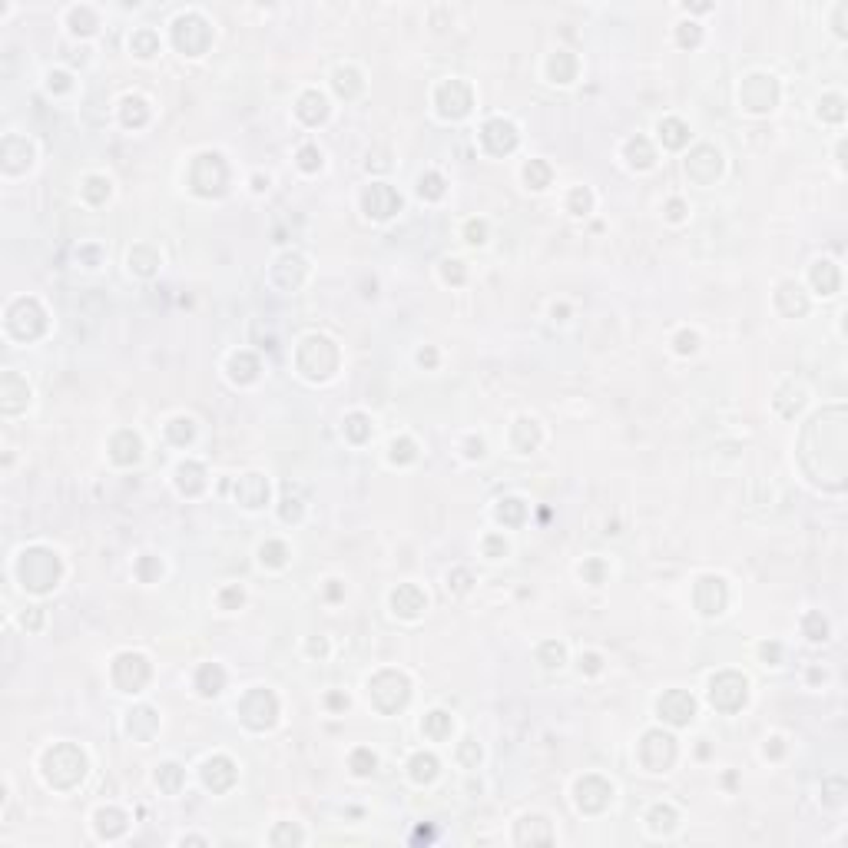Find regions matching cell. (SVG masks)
Wrapping results in <instances>:
<instances>
[{
	"mask_svg": "<svg viewBox=\"0 0 848 848\" xmlns=\"http://www.w3.org/2000/svg\"><path fill=\"white\" fill-rule=\"evenodd\" d=\"M43 553H47V550H30V553H23V560H20V580H23V587H30V590H50L53 583H57V577H60L57 557L50 553L47 563L40 567Z\"/></svg>",
	"mask_w": 848,
	"mask_h": 848,
	"instance_id": "cell-1",
	"label": "cell"
},
{
	"mask_svg": "<svg viewBox=\"0 0 848 848\" xmlns=\"http://www.w3.org/2000/svg\"><path fill=\"white\" fill-rule=\"evenodd\" d=\"M173 37H176V47L183 50V53H189V57H199L206 47H209V23H206L199 14H186V17H179L173 23Z\"/></svg>",
	"mask_w": 848,
	"mask_h": 848,
	"instance_id": "cell-2",
	"label": "cell"
},
{
	"mask_svg": "<svg viewBox=\"0 0 848 848\" xmlns=\"http://www.w3.org/2000/svg\"><path fill=\"white\" fill-rule=\"evenodd\" d=\"M709 699H713L716 709L723 713H733L746 703V679L736 673H723L713 679V689H709Z\"/></svg>",
	"mask_w": 848,
	"mask_h": 848,
	"instance_id": "cell-3",
	"label": "cell"
},
{
	"mask_svg": "<svg viewBox=\"0 0 848 848\" xmlns=\"http://www.w3.org/2000/svg\"><path fill=\"white\" fill-rule=\"evenodd\" d=\"M239 713L252 729H265V726H272V719H275V696L265 693V689H255V693H249L242 699Z\"/></svg>",
	"mask_w": 848,
	"mask_h": 848,
	"instance_id": "cell-4",
	"label": "cell"
},
{
	"mask_svg": "<svg viewBox=\"0 0 848 848\" xmlns=\"http://www.w3.org/2000/svg\"><path fill=\"white\" fill-rule=\"evenodd\" d=\"M696 713V703L689 693H679V689H673V693H666L663 699H659V716L663 719H669V723L676 726H686L689 719H693Z\"/></svg>",
	"mask_w": 848,
	"mask_h": 848,
	"instance_id": "cell-5",
	"label": "cell"
},
{
	"mask_svg": "<svg viewBox=\"0 0 848 848\" xmlns=\"http://www.w3.org/2000/svg\"><path fill=\"white\" fill-rule=\"evenodd\" d=\"M481 139L491 153H511L514 143H517V133H514V126L507 123V120H491V123L484 126Z\"/></svg>",
	"mask_w": 848,
	"mask_h": 848,
	"instance_id": "cell-6",
	"label": "cell"
},
{
	"mask_svg": "<svg viewBox=\"0 0 848 848\" xmlns=\"http://www.w3.org/2000/svg\"><path fill=\"white\" fill-rule=\"evenodd\" d=\"M398 206H401V199H398L395 189H388L385 183H375L365 193V209H368V216H375V219H385V216L398 212Z\"/></svg>",
	"mask_w": 848,
	"mask_h": 848,
	"instance_id": "cell-7",
	"label": "cell"
},
{
	"mask_svg": "<svg viewBox=\"0 0 848 848\" xmlns=\"http://www.w3.org/2000/svg\"><path fill=\"white\" fill-rule=\"evenodd\" d=\"M447 103H454V106H451V116H454V120L467 113V110H471V90H467V83H461V80H451V83H444V87L438 90V106H441V113L447 110Z\"/></svg>",
	"mask_w": 848,
	"mask_h": 848,
	"instance_id": "cell-8",
	"label": "cell"
},
{
	"mask_svg": "<svg viewBox=\"0 0 848 848\" xmlns=\"http://www.w3.org/2000/svg\"><path fill=\"white\" fill-rule=\"evenodd\" d=\"M60 756H70V759L77 762V765H70V779H63V785H73L77 779H83V772H87V769H83L87 762H80V759H83V752H77L73 746H60ZM60 756H57V749H50V752H47V759H43V762H57ZM63 769H67V765H60L57 772H47V779L53 782V785H57V782H60V772H63Z\"/></svg>",
	"mask_w": 848,
	"mask_h": 848,
	"instance_id": "cell-9",
	"label": "cell"
},
{
	"mask_svg": "<svg viewBox=\"0 0 848 848\" xmlns=\"http://www.w3.org/2000/svg\"><path fill=\"white\" fill-rule=\"evenodd\" d=\"M391 607H395V613H401V617H418L424 610V593L418 587H411V583H405V587H398L395 593H391Z\"/></svg>",
	"mask_w": 848,
	"mask_h": 848,
	"instance_id": "cell-10",
	"label": "cell"
},
{
	"mask_svg": "<svg viewBox=\"0 0 848 848\" xmlns=\"http://www.w3.org/2000/svg\"><path fill=\"white\" fill-rule=\"evenodd\" d=\"M325 97H318V93H305V97L299 100V116L305 120V123H318V120H325Z\"/></svg>",
	"mask_w": 848,
	"mask_h": 848,
	"instance_id": "cell-11",
	"label": "cell"
},
{
	"mask_svg": "<svg viewBox=\"0 0 848 848\" xmlns=\"http://www.w3.org/2000/svg\"><path fill=\"white\" fill-rule=\"evenodd\" d=\"M812 282L822 289V295H832V292L839 289V272H835V265H832V262H819V265H815V272H812Z\"/></svg>",
	"mask_w": 848,
	"mask_h": 848,
	"instance_id": "cell-12",
	"label": "cell"
},
{
	"mask_svg": "<svg viewBox=\"0 0 848 848\" xmlns=\"http://www.w3.org/2000/svg\"><path fill=\"white\" fill-rule=\"evenodd\" d=\"M573 70H577V63L567 50H557V57H550V77H557V83H570Z\"/></svg>",
	"mask_w": 848,
	"mask_h": 848,
	"instance_id": "cell-13",
	"label": "cell"
},
{
	"mask_svg": "<svg viewBox=\"0 0 848 848\" xmlns=\"http://www.w3.org/2000/svg\"><path fill=\"white\" fill-rule=\"evenodd\" d=\"M222 686V669L219 666H203L199 669V693L203 696H216Z\"/></svg>",
	"mask_w": 848,
	"mask_h": 848,
	"instance_id": "cell-14",
	"label": "cell"
},
{
	"mask_svg": "<svg viewBox=\"0 0 848 848\" xmlns=\"http://www.w3.org/2000/svg\"><path fill=\"white\" fill-rule=\"evenodd\" d=\"M424 733L431 736V739H444V736L451 733V716L447 713H431L428 719H424Z\"/></svg>",
	"mask_w": 848,
	"mask_h": 848,
	"instance_id": "cell-15",
	"label": "cell"
},
{
	"mask_svg": "<svg viewBox=\"0 0 848 848\" xmlns=\"http://www.w3.org/2000/svg\"><path fill=\"white\" fill-rule=\"evenodd\" d=\"M666 133V146H683L686 143V126L679 120H666L659 123V136Z\"/></svg>",
	"mask_w": 848,
	"mask_h": 848,
	"instance_id": "cell-16",
	"label": "cell"
},
{
	"mask_svg": "<svg viewBox=\"0 0 848 848\" xmlns=\"http://www.w3.org/2000/svg\"><path fill=\"white\" fill-rule=\"evenodd\" d=\"M156 47H159V40H156L153 30H139V33L133 37V50L139 53V57H153Z\"/></svg>",
	"mask_w": 848,
	"mask_h": 848,
	"instance_id": "cell-17",
	"label": "cell"
},
{
	"mask_svg": "<svg viewBox=\"0 0 848 848\" xmlns=\"http://www.w3.org/2000/svg\"><path fill=\"white\" fill-rule=\"evenodd\" d=\"M70 23H73V30H83V33H90V30L97 27V20H93V10H87V7H77V10H70Z\"/></svg>",
	"mask_w": 848,
	"mask_h": 848,
	"instance_id": "cell-18",
	"label": "cell"
},
{
	"mask_svg": "<svg viewBox=\"0 0 848 848\" xmlns=\"http://www.w3.org/2000/svg\"><path fill=\"white\" fill-rule=\"evenodd\" d=\"M524 176H527V183L534 186V189H544V186H547V179H550V173H547V166H544V163H530Z\"/></svg>",
	"mask_w": 848,
	"mask_h": 848,
	"instance_id": "cell-19",
	"label": "cell"
},
{
	"mask_svg": "<svg viewBox=\"0 0 848 848\" xmlns=\"http://www.w3.org/2000/svg\"><path fill=\"white\" fill-rule=\"evenodd\" d=\"M434 765H438V762H434L431 756H415V762H411V769H415V779H431V775H434Z\"/></svg>",
	"mask_w": 848,
	"mask_h": 848,
	"instance_id": "cell-20",
	"label": "cell"
},
{
	"mask_svg": "<svg viewBox=\"0 0 848 848\" xmlns=\"http://www.w3.org/2000/svg\"><path fill=\"white\" fill-rule=\"evenodd\" d=\"M299 159H302V169H318L322 166V153H315V146H305L299 153Z\"/></svg>",
	"mask_w": 848,
	"mask_h": 848,
	"instance_id": "cell-21",
	"label": "cell"
},
{
	"mask_svg": "<svg viewBox=\"0 0 848 848\" xmlns=\"http://www.w3.org/2000/svg\"><path fill=\"white\" fill-rule=\"evenodd\" d=\"M355 765H358V775H368V772L375 769V756H368V752H355Z\"/></svg>",
	"mask_w": 848,
	"mask_h": 848,
	"instance_id": "cell-22",
	"label": "cell"
},
{
	"mask_svg": "<svg viewBox=\"0 0 848 848\" xmlns=\"http://www.w3.org/2000/svg\"><path fill=\"white\" fill-rule=\"evenodd\" d=\"M467 235H471V242H484V222H471Z\"/></svg>",
	"mask_w": 848,
	"mask_h": 848,
	"instance_id": "cell-23",
	"label": "cell"
},
{
	"mask_svg": "<svg viewBox=\"0 0 848 848\" xmlns=\"http://www.w3.org/2000/svg\"><path fill=\"white\" fill-rule=\"evenodd\" d=\"M696 40H699V30H696V23H693V30H679V43H683V47H686V43H696Z\"/></svg>",
	"mask_w": 848,
	"mask_h": 848,
	"instance_id": "cell-24",
	"label": "cell"
},
{
	"mask_svg": "<svg viewBox=\"0 0 848 848\" xmlns=\"http://www.w3.org/2000/svg\"><path fill=\"white\" fill-rule=\"evenodd\" d=\"M428 196H441V179L438 176H428Z\"/></svg>",
	"mask_w": 848,
	"mask_h": 848,
	"instance_id": "cell-25",
	"label": "cell"
},
{
	"mask_svg": "<svg viewBox=\"0 0 848 848\" xmlns=\"http://www.w3.org/2000/svg\"><path fill=\"white\" fill-rule=\"evenodd\" d=\"M669 216H673V219H679V216H683V206L673 203V206H669Z\"/></svg>",
	"mask_w": 848,
	"mask_h": 848,
	"instance_id": "cell-26",
	"label": "cell"
}]
</instances>
